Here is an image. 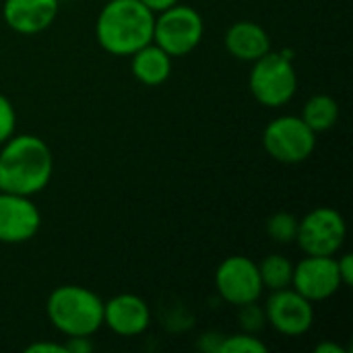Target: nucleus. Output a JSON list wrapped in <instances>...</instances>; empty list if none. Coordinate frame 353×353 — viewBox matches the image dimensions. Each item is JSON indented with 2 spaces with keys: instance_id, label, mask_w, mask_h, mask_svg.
Segmentation results:
<instances>
[{
  "instance_id": "nucleus-1",
  "label": "nucleus",
  "mask_w": 353,
  "mask_h": 353,
  "mask_svg": "<svg viewBox=\"0 0 353 353\" xmlns=\"http://www.w3.org/2000/svg\"><path fill=\"white\" fill-rule=\"evenodd\" d=\"M54 176L50 145L35 134H12L0 145V190L23 196L39 194Z\"/></svg>"
},
{
  "instance_id": "nucleus-2",
  "label": "nucleus",
  "mask_w": 353,
  "mask_h": 353,
  "mask_svg": "<svg viewBox=\"0 0 353 353\" xmlns=\"http://www.w3.org/2000/svg\"><path fill=\"white\" fill-rule=\"evenodd\" d=\"M155 12L141 0H105L95 19V39L112 56H132L153 41Z\"/></svg>"
},
{
  "instance_id": "nucleus-3",
  "label": "nucleus",
  "mask_w": 353,
  "mask_h": 353,
  "mask_svg": "<svg viewBox=\"0 0 353 353\" xmlns=\"http://www.w3.org/2000/svg\"><path fill=\"white\" fill-rule=\"evenodd\" d=\"M50 325L64 337H93L103 327V300L83 285H60L46 302Z\"/></svg>"
},
{
  "instance_id": "nucleus-4",
  "label": "nucleus",
  "mask_w": 353,
  "mask_h": 353,
  "mask_svg": "<svg viewBox=\"0 0 353 353\" xmlns=\"http://www.w3.org/2000/svg\"><path fill=\"white\" fill-rule=\"evenodd\" d=\"M252 97L265 108H281L294 99L298 91V72L288 52L269 50L252 62L248 77Z\"/></svg>"
},
{
  "instance_id": "nucleus-5",
  "label": "nucleus",
  "mask_w": 353,
  "mask_h": 353,
  "mask_svg": "<svg viewBox=\"0 0 353 353\" xmlns=\"http://www.w3.org/2000/svg\"><path fill=\"white\" fill-rule=\"evenodd\" d=\"M205 37V21L194 6L174 4L155 14L153 41L172 58L188 56Z\"/></svg>"
},
{
  "instance_id": "nucleus-6",
  "label": "nucleus",
  "mask_w": 353,
  "mask_h": 353,
  "mask_svg": "<svg viewBox=\"0 0 353 353\" xmlns=\"http://www.w3.org/2000/svg\"><path fill=\"white\" fill-rule=\"evenodd\" d=\"M263 147L279 163H302L316 149V132L300 116H279L265 126Z\"/></svg>"
},
{
  "instance_id": "nucleus-7",
  "label": "nucleus",
  "mask_w": 353,
  "mask_h": 353,
  "mask_svg": "<svg viewBox=\"0 0 353 353\" xmlns=\"http://www.w3.org/2000/svg\"><path fill=\"white\" fill-rule=\"evenodd\" d=\"M345 236L347 225L343 215L333 207H316L300 219L296 244L304 254L335 256L343 248Z\"/></svg>"
},
{
  "instance_id": "nucleus-8",
  "label": "nucleus",
  "mask_w": 353,
  "mask_h": 353,
  "mask_svg": "<svg viewBox=\"0 0 353 353\" xmlns=\"http://www.w3.org/2000/svg\"><path fill=\"white\" fill-rule=\"evenodd\" d=\"M215 290L221 300L236 308L250 302H259L265 292L259 273V263L244 254L228 256L215 271Z\"/></svg>"
},
{
  "instance_id": "nucleus-9",
  "label": "nucleus",
  "mask_w": 353,
  "mask_h": 353,
  "mask_svg": "<svg viewBox=\"0 0 353 353\" xmlns=\"http://www.w3.org/2000/svg\"><path fill=\"white\" fill-rule=\"evenodd\" d=\"M263 308L267 325H271L279 335L285 337L306 335L314 325V304L298 294L294 288L271 292Z\"/></svg>"
},
{
  "instance_id": "nucleus-10",
  "label": "nucleus",
  "mask_w": 353,
  "mask_h": 353,
  "mask_svg": "<svg viewBox=\"0 0 353 353\" xmlns=\"http://www.w3.org/2000/svg\"><path fill=\"white\" fill-rule=\"evenodd\" d=\"M292 288L312 304L333 298L343 288L337 271V259L306 254L298 265H294Z\"/></svg>"
},
{
  "instance_id": "nucleus-11",
  "label": "nucleus",
  "mask_w": 353,
  "mask_h": 353,
  "mask_svg": "<svg viewBox=\"0 0 353 353\" xmlns=\"http://www.w3.org/2000/svg\"><path fill=\"white\" fill-rule=\"evenodd\" d=\"M41 228V213L31 196L0 190V244H23Z\"/></svg>"
},
{
  "instance_id": "nucleus-12",
  "label": "nucleus",
  "mask_w": 353,
  "mask_h": 353,
  "mask_svg": "<svg viewBox=\"0 0 353 353\" xmlns=\"http://www.w3.org/2000/svg\"><path fill=\"white\" fill-rule=\"evenodd\" d=\"M151 325V308L137 294H118L103 302V327L120 337H139Z\"/></svg>"
},
{
  "instance_id": "nucleus-13",
  "label": "nucleus",
  "mask_w": 353,
  "mask_h": 353,
  "mask_svg": "<svg viewBox=\"0 0 353 353\" xmlns=\"http://www.w3.org/2000/svg\"><path fill=\"white\" fill-rule=\"evenodd\" d=\"M60 0H4L2 19L21 35H37L50 29L58 17Z\"/></svg>"
},
{
  "instance_id": "nucleus-14",
  "label": "nucleus",
  "mask_w": 353,
  "mask_h": 353,
  "mask_svg": "<svg viewBox=\"0 0 353 353\" xmlns=\"http://www.w3.org/2000/svg\"><path fill=\"white\" fill-rule=\"evenodd\" d=\"M225 50L230 52V56H234L236 60L242 62H254L261 56H265L271 48V35L267 33V29L254 21H238L234 25H230V29L225 31Z\"/></svg>"
},
{
  "instance_id": "nucleus-15",
  "label": "nucleus",
  "mask_w": 353,
  "mask_h": 353,
  "mask_svg": "<svg viewBox=\"0 0 353 353\" xmlns=\"http://www.w3.org/2000/svg\"><path fill=\"white\" fill-rule=\"evenodd\" d=\"M172 66H174V58L165 50H161L155 41H149L147 46H143L130 56L132 77L147 87L163 85L172 77Z\"/></svg>"
},
{
  "instance_id": "nucleus-16",
  "label": "nucleus",
  "mask_w": 353,
  "mask_h": 353,
  "mask_svg": "<svg viewBox=\"0 0 353 353\" xmlns=\"http://www.w3.org/2000/svg\"><path fill=\"white\" fill-rule=\"evenodd\" d=\"M300 118L319 134V132H327L331 130L337 120H339V103L335 97L331 95H325V93H316L312 95L304 108H302V114Z\"/></svg>"
},
{
  "instance_id": "nucleus-17",
  "label": "nucleus",
  "mask_w": 353,
  "mask_h": 353,
  "mask_svg": "<svg viewBox=\"0 0 353 353\" xmlns=\"http://www.w3.org/2000/svg\"><path fill=\"white\" fill-rule=\"evenodd\" d=\"M259 273L263 288L269 292L292 288L294 277V263L283 254H269L259 263Z\"/></svg>"
},
{
  "instance_id": "nucleus-18",
  "label": "nucleus",
  "mask_w": 353,
  "mask_h": 353,
  "mask_svg": "<svg viewBox=\"0 0 353 353\" xmlns=\"http://www.w3.org/2000/svg\"><path fill=\"white\" fill-rule=\"evenodd\" d=\"M298 225H300V219L294 213L279 211L267 219V234L277 244H294L298 236Z\"/></svg>"
},
{
  "instance_id": "nucleus-19",
  "label": "nucleus",
  "mask_w": 353,
  "mask_h": 353,
  "mask_svg": "<svg viewBox=\"0 0 353 353\" xmlns=\"http://www.w3.org/2000/svg\"><path fill=\"white\" fill-rule=\"evenodd\" d=\"M269 347L263 343L254 333H234V335H223L219 343L217 353H267Z\"/></svg>"
},
{
  "instance_id": "nucleus-20",
  "label": "nucleus",
  "mask_w": 353,
  "mask_h": 353,
  "mask_svg": "<svg viewBox=\"0 0 353 353\" xmlns=\"http://www.w3.org/2000/svg\"><path fill=\"white\" fill-rule=\"evenodd\" d=\"M240 310V325H242V331L246 333H259L261 329H265L267 325V316H265V308L259 306L256 302H250V304H244V306H238Z\"/></svg>"
},
{
  "instance_id": "nucleus-21",
  "label": "nucleus",
  "mask_w": 353,
  "mask_h": 353,
  "mask_svg": "<svg viewBox=\"0 0 353 353\" xmlns=\"http://www.w3.org/2000/svg\"><path fill=\"white\" fill-rule=\"evenodd\" d=\"M17 130V112L12 101L0 93V145H4Z\"/></svg>"
},
{
  "instance_id": "nucleus-22",
  "label": "nucleus",
  "mask_w": 353,
  "mask_h": 353,
  "mask_svg": "<svg viewBox=\"0 0 353 353\" xmlns=\"http://www.w3.org/2000/svg\"><path fill=\"white\" fill-rule=\"evenodd\" d=\"M337 259V256H335ZM337 271H339V277H341V283L343 288H350L353 283V256L352 254H341L337 259Z\"/></svg>"
},
{
  "instance_id": "nucleus-23",
  "label": "nucleus",
  "mask_w": 353,
  "mask_h": 353,
  "mask_svg": "<svg viewBox=\"0 0 353 353\" xmlns=\"http://www.w3.org/2000/svg\"><path fill=\"white\" fill-rule=\"evenodd\" d=\"M66 353H89L93 350L91 337H66L64 341Z\"/></svg>"
},
{
  "instance_id": "nucleus-24",
  "label": "nucleus",
  "mask_w": 353,
  "mask_h": 353,
  "mask_svg": "<svg viewBox=\"0 0 353 353\" xmlns=\"http://www.w3.org/2000/svg\"><path fill=\"white\" fill-rule=\"evenodd\" d=\"M25 353H66L64 343H56V341H37L25 347Z\"/></svg>"
},
{
  "instance_id": "nucleus-25",
  "label": "nucleus",
  "mask_w": 353,
  "mask_h": 353,
  "mask_svg": "<svg viewBox=\"0 0 353 353\" xmlns=\"http://www.w3.org/2000/svg\"><path fill=\"white\" fill-rule=\"evenodd\" d=\"M221 339H223V335L207 333V335H203V337H201V341H199V347H201V350H205V352H209V353H217L219 352V343H221Z\"/></svg>"
},
{
  "instance_id": "nucleus-26",
  "label": "nucleus",
  "mask_w": 353,
  "mask_h": 353,
  "mask_svg": "<svg viewBox=\"0 0 353 353\" xmlns=\"http://www.w3.org/2000/svg\"><path fill=\"white\" fill-rule=\"evenodd\" d=\"M151 12H161V10H165V8H170V6H174V4H178L180 0H141Z\"/></svg>"
},
{
  "instance_id": "nucleus-27",
  "label": "nucleus",
  "mask_w": 353,
  "mask_h": 353,
  "mask_svg": "<svg viewBox=\"0 0 353 353\" xmlns=\"http://www.w3.org/2000/svg\"><path fill=\"white\" fill-rule=\"evenodd\" d=\"M314 352L316 353H347L345 352V347H341L339 343H335V341H323V343H319L316 347H314Z\"/></svg>"
},
{
  "instance_id": "nucleus-28",
  "label": "nucleus",
  "mask_w": 353,
  "mask_h": 353,
  "mask_svg": "<svg viewBox=\"0 0 353 353\" xmlns=\"http://www.w3.org/2000/svg\"><path fill=\"white\" fill-rule=\"evenodd\" d=\"M103 2H105V0H103Z\"/></svg>"
}]
</instances>
